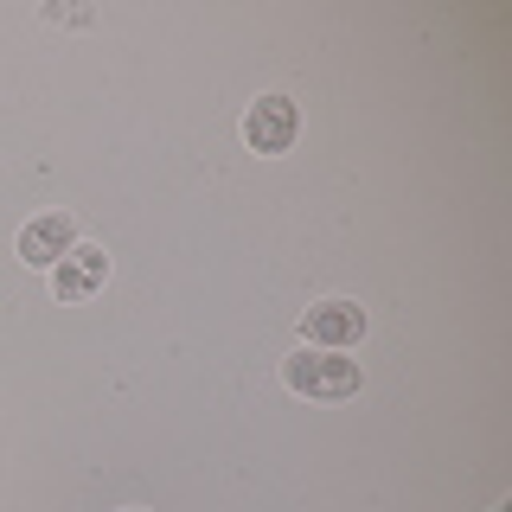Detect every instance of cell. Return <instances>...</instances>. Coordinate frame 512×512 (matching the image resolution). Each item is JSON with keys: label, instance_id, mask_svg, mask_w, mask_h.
<instances>
[{"label": "cell", "instance_id": "obj_2", "mask_svg": "<svg viewBox=\"0 0 512 512\" xmlns=\"http://www.w3.org/2000/svg\"><path fill=\"white\" fill-rule=\"evenodd\" d=\"M301 333H308V346H320V352H346V346L365 340V308L346 301V295L314 301V308L301 314Z\"/></svg>", "mask_w": 512, "mask_h": 512}, {"label": "cell", "instance_id": "obj_5", "mask_svg": "<svg viewBox=\"0 0 512 512\" xmlns=\"http://www.w3.org/2000/svg\"><path fill=\"white\" fill-rule=\"evenodd\" d=\"M103 282H109V256L96 250V244H77V250L52 269V295H58V301H84V295H96Z\"/></svg>", "mask_w": 512, "mask_h": 512}, {"label": "cell", "instance_id": "obj_1", "mask_svg": "<svg viewBox=\"0 0 512 512\" xmlns=\"http://www.w3.org/2000/svg\"><path fill=\"white\" fill-rule=\"evenodd\" d=\"M282 384L295 397H352L365 384L359 359H346V352H320V346H301L282 359Z\"/></svg>", "mask_w": 512, "mask_h": 512}, {"label": "cell", "instance_id": "obj_4", "mask_svg": "<svg viewBox=\"0 0 512 512\" xmlns=\"http://www.w3.org/2000/svg\"><path fill=\"white\" fill-rule=\"evenodd\" d=\"M71 250H77V218H71V212H39V218H26L20 256H26L32 269H58Z\"/></svg>", "mask_w": 512, "mask_h": 512}, {"label": "cell", "instance_id": "obj_3", "mask_svg": "<svg viewBox=\"0 0 512 512\" xmlns=\"http://www.w3.org/2000/svg\"><path fill=\"white\" fill-rule=\"evenodd\" d=\"M301 135V109L288 103V96H256L250 116H244V141L256 154H288Z\"/></svg>", "mask_w": 512, "mask_h": 512}]
</instances>
